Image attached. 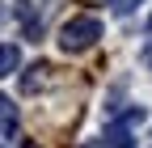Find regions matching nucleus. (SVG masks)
Instances as JSON below:
<instances>
[{"mask_svg":"<svg viewBox=\"0 0 152 148\" xmlns=\"http://www.w3.org/2000/svg\"><path fill=\"white\" fill-rule=\"evenodd\" d=\"M42 72H47V68H38V64H34V68H26V76H21V89H26V93H38V85H42Z\"/></svg>","mask_w":152,"mask_h":148,"instance_id":"obj_5","label":"nucleus"},{"mask_svg":"<svg viewBox=\"0 0 152 148\" xmlns=\"http://www.w3.org/2000/svg\"><path fill=\"white\" fill-rule=\"evenodd\" d=\"M97 38H102V21H97V17H89V13L72 17V21H64V30H59V47H64L68 55L89 51Z\"/></svg>","mask_w":152,"mask_h":148,"instance_id":"obj_1","label":"nucleus"},{"mask_svg":"<svg viewBox=\"0 0 152 148\" xmlns=\"http://www.w3.org/2000/svg\"><path fill=\"white\" fill-rule=\"evenodd\" d=\"M144 30H148V38H152V13H148V21H144Z\"/></svg>","mask_w":152,"mask_h":148,"instance_id":"obj_10","label":"nucleus"},{"mask_svg":"<svg viewBox=\"0 0 152 148\" xmlns=\"http://www.w3.org/2000/svg\"><path fill=\"white\" fill-rule=\"evenodd\" d=\"M17 68H21V51H17L13 42H0V81L13 76Z\"/></svg>","mask_w":152,"mask_h":148,"instance_id":"obj_3","label":"nucleus"},{"mask_svg":"<svg viewBox=\"0 0 152 148\" xmlns=\"http://www.w3.org/2000/svg\"><path fill=\"white\" fill-rule=\"evenodd\" d=\"M0 148H21V127H17V119H0Z\"/></svg>","mask_w":152,"mask_h":148,"instance_id":"obj_4","label":"nucleus"},{"mask_svg":"<svg viewBox=\"0 0 152 148\" xmlns=\"http://www.w3.org/2000/svg\"><path fill=\"white\" fill-rule=\"evenodd\" d=\"M80 148H110V144H106V140H85Z\"/></svg>","mask_w":152,"mask_h":148,"instance_id":"obj_8","label":"nucleus"},{"mask_svg":"<svg viewBox=\"0 0 152 148\" xmlns=\"http://www.w3.org/2000/svg\"><path fill=\"white\" fill-rule=\"evenodd\" d=\"M140 127H144V106H131V110H123L114 123H106V144H110V148H135Z\"/></svg>","mask_w":152,"mask_h":148,"instance_id":"obj_2","label":"nucleus"},{"mask_svg":"<svg viewBox=\"0 0 152 148\" xmlns=\"http://www.w3.org/2000/svg\"><path fill=\"white\" fill-rule=\"evenodd\" d=\"M144 68H148V72H152V51H144Z\"/></svg>","mask_w":152,"mask_h":148,"instance_id":"obj_9","label":"nucleus"},{"mask_svg":"<svg viewBox=\"0 0 152 148\" xmlns=\"http://www.w3.org/2000/svg\"><path fill=\"white\" fill-rule=\"evenodd\" d=\"M0 119H17V106H13L4 93H0Z\"/></svg>","mask_w":152,"mask_h":148,"instance_id":"obj_7","label":"nucleus"},{"mask_svg":"<svg viewBox=\"0 0 152 148\" xmlns=\"http://www.w3.org/2000/svg\"><path fill=\"white\" fill-rule=\"evenodd\" d=\"M106 4H110V13H118V17H127V13H135V9L144 4V0H106Z\"/></svg>","mask_w":152,"mask_h":148,"instance_id":"obj_6","label":"nucleus"}]
</instances>
